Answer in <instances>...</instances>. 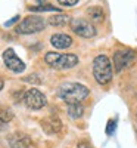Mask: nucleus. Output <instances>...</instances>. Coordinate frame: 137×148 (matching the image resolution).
<instances>
[{"label": "nucleus", "mask_w": 137, "mask_h": 148, "mask_svg": "<svg viewBox=\"0 0 137 148\" xmlns=\"http://www.w3.org/2000/svg\"><path fill=\"white\" fill-rule=\"evenodd\" d=\"M44 62L56 70H69L78 64V56L74 53H58L47 52L44 55Z\"/></svg>", "instance_id": "nucleus-3"}, {"label": "nucleus", "mask_w": 137, "mask_h": 148, "mask_svg": "<svg viewBox=\"0 0 137 148\" xmlns=\"http://www.w3.org/2000/svg\"><path fill=\"white\" fill-rule=\"evenodd\" d=\"M9 147L10 148H30L31 147V139L24 133H14L7 138Z\"/></svg>", "instance_id": "nucleus-10"}, {"label": "nucleus", "mask_w": 137, "mask_h": 148, "mask_svg": "<svg viewBox=\"0 0 137 148\" xmlns=\"http://www.w3.org/2000/svg\"><path fill=\"white\" fill-rule=\"evenodd\" d=\"M77 148H93L89 142H85V141H83V142H80L78 145H77Z\"/></svg>", "instance_id": "nucleus-20"}, {"label": "nucleus", "mask_w": 137, "mask_h": 148, "mask_svg": "<svg viewBox=\"0 0 137 148\" xmlns=\"http://www.w3.org/2000/svg\"><path fill=\"white\" fill-rule=\"evenodd\" d=\"M69 28L72 30L74 34H77L80 37H84V39H93L96 36V28L93 24H90L87 19H83V18H75L72 19L71 24H69Z\"/></svg>", "instance_id": "nucleus-5"}, {"label": "nucleus", "mask_w": 137, "mask_h": 148, "mask_svg": "<svg viewBox=\"0 0 137 148\" xmlns=\"http://www.w3.org/2000/svg\"><path fill=\"white\" fill-rule=\"evenodd\" d=\"M41 127L49 133V135H55L59 133L62 130V121L58 116L50 114L49 117H46L44 120H41Z\"/></svg>", "instance_id": "nucleus-9"}, {"label": "nucleus", "mask_w": 137, "mask_h": 148, "mask_svg": "<svg viewBox=\"0 0 137 148\" xmlns=\"http://www.w3.org/2000/svg\"><path fill=\"white\" fill-rule=\"evenodd\" d=\"M90 95V90L87 86L81 84V83H64L58 90V96L64 102L69 104H81L83 101H85Z\"/></svg>", "instance_id": "nucleus-1"}, {"label": "nucleus", "mask_w": 137, "mask_h": 148, "mask_svg": "<svg viewBox=\"0 0 137 148\" xmlns=\"http://www.w3.org/2000/svg\"><path fill=\"white\" fill-rule=\"evenodd\" d=\"M28 10H30V12H60L56 6L44 5V3H41L40 6H30Z\"/></svg>", "instance_id": "nucleus-15"}, {"label": "nucleus", "mask_w": 137, "mask_h": 148, "mask_svg": "<svg viewBox=\"0 0 137 148\" xmlns=\"http://www.w3.org/2000/svg\"><path fill=\"white\" fill-rule=\"evenodd\" d=\"M50 45L55 49H66L72 45V37L65 33H56L50 37Z\"/></svg>", "instance_id": "nucleus-11"}, {"label": "nucleus", "mask_w": 137, "mask_h": 148, "mask_svg": "<svg viewBox=\"0 0 137 148\" xmlns=\"http://www.w3.org/2000/svg\"><path fill=\"white\" fill-rule=\"evenodd\" d=\"M3 62H5V65L10 71H14L16 74H19V73H22L24 70H25V64H24V61L21 58H18L15 51H14V49H10V47L6 49V51L3 52Z\"/></svg>", "instance_id": "nucleus-8"}, {"label": "nucleus", "mask_w": 137, "mask_h": 148, "mask_svg": "<svg viewBox=\"0 0 137 148\" xmlns=\"http://www.w3.org/2000/svg\"><path fill=\"white\" fill-rule=\"evenodd\" d=\"M37 2H39V3H44V2H46V0H37Z\"/></svg>", "instance_id": "nucleus-21"}, {"label": "nucleus", "mask_w": 137, "mask_h": 148, "mask_svg": "<svg viewBox=\"0 0 137 148\" xmlns=\"http://www.w3.org/2000/svg\"><path fill=\"white\" fill-rule=\"evenodd\" d=\"M136 58V52L131 49H118L114 53V67L117 73H121L125 67H128Z\"/></svg>", "instance_id": "nucleus-7"}, {"label": "nucleus", "mask_w": 137, "mask_h": 148, "mask_svg": "<svg viewBox=\"0 0 137 148\" xmlns=\"http://www.w3.org/2000/svg\"><path fill=\"white\" fill-rule=\"evenodd\" d=\"M19 21V15H16V16H14L12 19H9V21H6L5 22V27H10V25H14L15 22H18Z\"/></svg>", "instance_id": "nucleus-18"}, {"label": "nucleus", "mask_w": 137, "mask_h": 148, "mask_svg": "<svg viewBox=\"0 0 137 148\" xmlns=\"http://www.w3.org/2000/svg\"><path fill=\"white\" fill-rule=\"evenodd\" d=\"M112 62L106 55H97L93 59V76L99 84H108L112 80Z\"/></svg>", "instance_id": "nucleus-2"}, {"label": "nucleus", "mask_w": 137, "mask_h": 148, "mask_svg": "<svg viewBox=\"0 0 137 148\" xmlns=\"http://www.w3.org/2000/svg\"><path fill=\"white\" fill-rule=\"evenodd\" d=\"M68 114L72 119H80L84 114V107L81 104H69L68 105Z\"/></svg>", "instance_id": "nucleus-14"}, {"label": "nucleus", "mask_w": 137, "mask_h": 148, "mask_svg": "<svg viewBox=\"0 0 137 148\" xmlns=\"http://www.w3.org/2000/svg\"><path fill=\"white\" fill-rule=\"evenodd\" d=\"M85 12H87V15L90 16V19L94 21V22H102L105 19V12H103V9L100 6H92Z\"/></svg>", "instance_id": "nucleus-13"}, {"label": "nucleus", "mask_w": 137, "mask_h": 148, "mask_svg": "<svg viewBox=\"0 0 137 148\" xmlns=\"http://www.w3.org/2000/svg\"><path fill=\"white\" fill-rule=\"evenodd\" d=\"M46 28V19L39 15H28L15 27L18 34H35Z\"/></svg>", "instance_id": "nucleus-4"}, {"label": "nucleus", "mask_w": 137, "mask_h": 148, "mask_svg": "<svg viewBox=\"0 0 137 148\" xmlns=\"http://www.w3.org/2000/svg\"><path fill=\"white\" fill-rule=\"evenodd\" d=\"M115 127H117V121L111 119V120L108 121V126H106V133H108V135H112V133L115 132Z\"/></svg>", "instance_id": "nucleus-16"}, {"label": "nucleus", "mask_w": 137, "mask_h": 148, "mask_svg": "<svg viewBox=\"0 0 137 148\" xmlns=\"http://www.w3.org/2000/svg\"><path fill=\"white\" fill-rule=\"evenodd\" d=\"M71 16L69 15H65V14H59L58 15H52L50 18L47 19V22L50 24L52 27H65L68 25V24H71Z\"/></svg>", "instance_id": "nucleus-12"}, {"label": "nucleus", "mask_w": 137, "mask_h": 148, "mask_svg": "<svg viewBox=\"0 0 137 148\" xmlns=\"http://www.w3.org/2000/svg\"><path fill=\"white\" fill-rule=\"evenodd\" d=\"M24 99V104H25L27 108L33 110V111H37L43 108L46 104H47V99H46V95L43 92H40L39 89H28L22 96Z\"/></svg>", "instance_id": "nucleus-6"}, {"label": "nucleus", "mask_w": 137, "mask_h": 148, "mask_svg": "<svg viewBox=\"0 0 137 148\" xmlns=\"http://www.w3.org/2000/svg\"><path fill=\"white\" fill-rule=\"evenodd\" d=\"M56 2L60 3L62 6H65V8H72L78 3V0H56Z\"/></svg>", "instance_id": "nucleus-17"}, {"label": "nucleus", "mask_w": 137, "mask_h": 148, "mask_svg": "<svg viewBox=\"0 0 137 148\" xmlns=\"http://www.w3.org/2000/svg\"><path fill=\"white\" fill-rule=\"evenodd\" d=\"M25 82H30L33 84H39L40 83V79H37L35 76H31V77H25Z\"/></svg>", "instance_id": "nucleus-19"}]
</instances>
